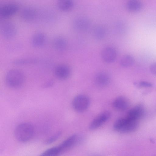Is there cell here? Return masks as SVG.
Returning a JSON list of instances; mask_svg holds the SVG:
<instances>
[{
  "label": "cell",
  "mask_w": 156,
  "mask_h": 156,
  "mask_svg": "<svg viewBox=\"0 0 156 156\" xmlns=\"http://www.w3.org/2000/svg\"><path fill=\"white\" fill-rule=\"evenodd\" d=\"M46 40V36L44 33L41 32H37L34 33L31 36L30 43L34 48H40L44 45Z\"/></svg>",
  "instance_id": "4fadbf2b"
},
{
  "label": "cell",
  "mask_w": 156,
  "mask_h": 156,
  "mask_svg": "<svg viewBox=\"0 0 156 156\" xmlns=\"http://www.w3.org/2000/svg\"><path fill=\"white\" fill-rule=\"evenodd\" d=\"M20 15V17L23 20L31 21L36 18L37 12L34 8L32 6H27L22 9Z\"/></svg>",
  "instance_id": "8fae6325"
},
{
  "label": "cell",
  "mask_w": 156,
  "mask_h": 156,
  "mask_svg": "<svg viewBox=\"0 0 156 156\" xmlns=\"http://www.w3.org/2000/svg\"><path fill=\"white\" fill-rule=\"evenodd\" d=\"M61 134L60 132H58L52 135L45 141V143L46 144H51L56 141L60 136Z\"/></svg>",
  "instance_id": "cb8c5ba5"
},
{
  "label": "cell",
  "mask_w": 156,
  "mask_h": 156,
  "mask_svg": "<svg viewBox=\"0 0 156 156\" xmlns=\"http://www.w3.org/2000/svg\"><path fill=\"white\" fill-rule=\"evenodd\" d=\"M112 105L116 110L122 111L127 108L129 106V102L125 97L120 96L115 99L112 103Z\"/></svg>",
  "instance_id": "e0dca14e"
},
{
  "label": "cell",
  "mask_w": 156,
  "mask_h": 156,
  "mask_svg": "<svg viewBox=\"0 0 156 156\" xmlns=\"http://www.w3.org/2000/svg\"><path fill=\"white\" fill-rule=\"evenodd\" d=\"M34 132L33 126L27 122L22 123L16 128L14 134L16 138L19 141L25 142L33 137Z\"/></svg>",
  "instance_id": "7a4b0ae2"
},
{
  "label": "cell",
  "mask_w": 156,
  "mask_h": 156,
  "mask_svg": "<svg viewBox=\"0 0 156 156\" xmlns=\"http://www.w3.org/2000/svg\"><path fill=\"white\" fill-rule=\"evenodd\" d=\"M111 114L108 111L101 112L91 122L89 128L91 130L98 128L106 122L110 117Z\"/></svg>",
  "instance_id": "ba28073f"
},
{
  "label": "cell",
  "mask_w": 156,
  "mask_h": 156,
  "mask_svg": "<svg viewBox=\"0 0 156 156\" xmlns=\"http://www.w3.org/2000/svg\"><path fill=\"white\" fill-rule=\"evenodd\" d=\"M127 9L131 11H137L140 10L143 7L142 3L137 0H130L126 3Z\"/></svg>",
  "instance_id": "44dd1931"
},
{
  "label": "cell",
  "mask_w": 156,
  "mask_h": 156,
  "mask_svg": "<svg viewBox=\"0 0 156 156\" xmlns=\"http://www.w3.org/2000/svg\"><path fill=\"white\" fill-rule=\"evenodd\" d=\"M138 126L137 120L130 119L127 117L121 118L115 121L113 125L114 129L122 133H129L136 130Z\"/></svg>",
  "instance_id": "3957f363"
},
{
  "label": "cell",
  "mask_w": 156,
  "mask_h": 156,
  "mask_svg": "<svg viewBox=\"0 0 156 156\" xmlns=\"http://www.w3.org/2000/svg\"><path fill=\"white\" fill-rule=\"evenodd\" d=\"M134 85L139 87H150L152 86L151 83L145 81H142L139 82L134 83Z\"/></svg>",
  "instance_id": "d4e9b609"
},
{
  "label": "cell",
  "mask_w": 156,
  "mask_h": 156,
  "mask_svg": "<svg viewBox=\"0 0 156 156\" xmlns=\"http://www.w3.org/2000/svg\"><path fill=\"white\" fill-rule=\"evenodd\" d=\"M93 34L95 39L97 40H101L105 36L106 29L102 25L97 26L94 28Z\"/></svg>",
  "instance_id": "d6986e66"
},
{
  "label": "cell",
  "mask_w": 156,
  "mask_h": 156,
  "mask_svg": "<svg viewBox=\"0 0 156 156\" xmlns=\"http://www.w3.org/2000/svg\"><path fill=\"white\" fill-rule=\"evenodd\" d=\"M24 80L23 73L16 69L9 70L6 73L5 77L7 85L12 89H17L21 87L24 83Z\"/></svg>",
  "instance_id": "6da1fadb"
},
{
  "label": "cell",
  "mask_w": 156,
  "mask_h": 156,
  "mask_svg": "<svg viewBox=\"0 0 156 156\" xmlns=\"http://www.w3.org/2000/svg\"><path fill=\"white\" fill-rule=\"evenodd\" d=\"M0 29L2 36L5 39H11L14 38L16 34V26L10 20H6L1 22Z\"/></svg>",
  "instance_id": "277c9868"
},
{
  "label": "cell",
  "mask_w": 156,
  "mask_h": 156,
  "mask_svg": "<svg viewBox=\"0 0 156 156\" xmlns=\"http://www.w3.org/2000/svg\"><path fill=\"white\" fill-rule=\"evenodd\" d=\"M150 70L151 73L156 76V62L152 63L150 66Z\"/></svg>",
  "instance_id": "484cf974"
},
{
  "label": "cell",
  "mask_w": 156,
  "mask_h": 156,
  "mask_svg": "<svg viewBox=\"0 0 156 156\" xmlns=\"http://www.w3.org/2000/svg\"><path fill=\"white\" fill-rule=\"evenodd\" d=\"M91 21L87 17L80 16L75 18L73 22V26L75 30L80 32L87 31L90 27Z\"/></svg>",
  "instance_id": "52a82bcc"
},
{
  "label": "cell",
  "mask_w": 156,
  "mask_h": 156,
  "mask_svg": "<svg viewBox=\"0 0 156 156\" xmlns=\"http://www.w3.org/2000/svg\"><path fill=\"white\" fill-rule=\"evenodd\" d=\"M90 103V100L88 97L85 95L80 94L74 98L72 104L75 110L79 112H82L88 108Z\"/></svg>",
  "instance_id": "5b68a950"
},
{
  "label": "cell",
  "mask_w": 156,
  "mask_h": 156,
  "mask_svg": "<svg viewBox=\"0 0 156 156\" xmlns=\"http://www.w3.org/2000/svg\"><path fill=\"white\" fill-rule=\"evenodd\" d=\"M61 153L58 146H56L47 149L39 156H59Z\"/></svg>",
  "instance_id": "603a6c76"
},
{
  "label": "cell",
  "mask_w": 156,
  "mask_h": 156,
  "mask_svg": "<svg viewBox=\"0 0 156 156\" xmlns=\"http://www.w3.org/2000/svg\"><path fill=\"white\" fill-rule=\"evenodd\" d=\"M144 113L145 110L143 105L139 104L129 111L126 117L130 119L137 121L144 115Z\"/></svg>",
  "instance_id": "7c38bea8"
},
{
  "label": "cell",
  "mask_w": 156,
  "mask_h": 156,
  "mask_svg": "<svg viewBox=\"0 0 156 156\" xmlns=\"http://www.w3.org/2000/svg\"><path fill=\"white\" fill-rule=\"evenodd\" d=\"M19 8V5L16 3L4 4L0 7V16L3 19L9 18L15 14Z\"/></svg>",
  "instance_id": "8992f818"
},
{
  "label": "cell",
  "mask_w": 156,
  "mask_h": 156,
  "mask_svg": "<svg viewBox=\"0 0 156 156\" xmlns=\"http://www.w3.org/2000/svg\"><path fill=\"white\" fill-rule=\"evenodd\" d=\"M71 73V69L67 65L60 64L57 65L54 69L55 76L58 79L64 80L68 78Z\"/></svg>",
  "instance_id": "9c48e42d"
},
{
  "label": "cell",
  "mask_w": 156,
  "mask_h": 156,
  "mask_svg": "<svg viewBox=\"0 0 156 156\" xmlns=\"http://www.w3.org/2000/svg\"><path fill=\"white\" fill-rule=\"evenodd\" d=\"M96 84L100 87H104L107 86L110 82V77L108 74L105 72L98 73L94 79Z\"/></svg>",
  "instance_id": "2e32d148"
},
{
  "label": "cell",
  "mask_w": 156,
  "mask_h": 156,
  "mask_svg": "<svg viewBox=\"0 0 156 156\" xmlns=\"http://www.w3.org/2000/svg\"><path fill=\"white\" fill-rule=\"evenodd\" d=\"M78 136L73 134L70 136L58 146L61 154L73 147L78 141Z\"/></svg>",
  "instance_id": "5bb4252c"
},
{
  "label": "cell",
  "mask_w": 156,
  "mask_h": 156,
  "mask_svg": "<svg viewBox=\"0 0 156 156\" xmlns=\"http://www.w3.org/2000/svg\"><path fill=\"white\" fill-rule=\"evenodd\" d=\"M52 44L53 48L56 51H62L66 49L67 42L65 37L58 36L54 37L53 39Z\"/></svg>",
  "instance_id": "9a60e30c"
},
{
  "label": "cell",
  "mask_w": 156,
  "mask_h": 156,
  "mask_svg": "<svg viewBox=\"0 0 156 156\" xmlns=\"http://www.w3.org/2000/svg\"><path fill=\"white\" fill-rule=\"evenodd\" d=\"M117 51L115 48L112 46L104 48L101 52V57L103 60L106 62H113L116 58Z\"/></svg>",
  "instance_id": "30bf717a"
},
{
  "label": "cell",
  "mask_w": 156,
  "mask_h": 156,
  "mask_svg": "<svg viewBox=\"0 0 156 156\" xmlns=\"http://www.w3.org/2000/svg\"><path fill=\"white\" fill-rule=\"evenodd\" d=\"M39 61V59L32 57L17 59L14 60L13 63L17 65H25L37 63Z\"/></svg>",
  "instance_id": "ffe728a7"
},
{
  "label": "cell",
  "mask_w": 156,
  "mask_h": 156,
  "mask_svg": "<svg viewBox=\"0 0 156 156\" xmlns=\"http://www.w3.org/2000/svg\"><path fill=\"white\" fill-rule=\"evenodd\" d=\"M134 61V58L132 55L126 54L121 58L120 61V64L123 67H129L132 65Z\"/></svg>",
  "instance_id": "7402d4cb"
},
{
  "label": "cell",
  "mask_w": 156,
  "mask_h": 156,
  "mask_svg": "<svg viewBox=\"0 0 156 156\" xmlns=\"http://www.w3.org/2000/svg\"><path fill=\"white\" fill-rule=\"evenodd\" d=\"M74 5L73 2L71 0H60L57 3V6L60 10L63 11L71 9Z\"/></svg>",
  "instance_id": "ac0fdd59"
}]
</instances>
